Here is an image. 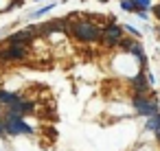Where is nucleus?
I'll list each match as a JSON object with an SVG mask.
<instances>
[{
    "label": "nucleus",
    "mask_w": 160,
    "mask_h": 151,
    "mask_svg": "<svg viewBox=\"0 0 160 151\" xmlns=\"http://www.w3.org/2000/svg\"><path fill=\"white\" fill-rule=\"evenodd\" d=\"M70 31H72V35L79 42H97V40H101V31L103 29H99L92 22H77V24L70 27Z\"/></svg>",
    "instance_id": "nucleus-1"
},
{
    "label": "nucleus",
    "mask_w": 160,
    "mask_h": 151,
    "mask_svg": "<svg viewBox=\"0 0 160 151\" xmlns=\"http://www.w3.org/2000/svg\"><path fill=\"white\" fill-rule=\"evenodd\" d=\"M2 127H5V134H9V136H20V134H31L33 131V127L27 125L22 120V116H13V114H7L5 116Z\"/></svg>",
    "instance_id": "nucleus-2"
},
{
    "label": "nucleus",
    "mask_w": 160,
    "mask_h": 151,
    "mask_svg": "<svg viewBox=\"0 0 160 151\" xmlns=\"http://www.w3.org/2000/svg\"><path fill=\"white\" fill-rule=\"evenodd\" d=\"M27 57V44H7L0 48V61H20Z\"/></svg>",
    "instance_id": "nucleus-3"
},
{
    "label": "nucleus",
    "mask_w": 160,
    "mask_h": 151,
    "mask_svg": "<svg viewBox=\"0 0 160 151\" xmlns=\"http://www.w3.org/2000/svg\"><path fill=\"white\" fill-rule=\"evenodd\" d=\"M121 35H123V29L118 24H108L103 31H101V40L105 46H114L121 42Z\"/></svg>",
    "instance_id": "nucleus-4"
},
{
    "label": "nucleus",
    "mask_w": 160,
    "mask_h": 151,
    "mask_svg": "<svg viewBox=\"0 0 160 151\" xmlns=\"http://www.w3.org/2000/svg\"><path fill=\"white\" fill-rule=\"evenodd\" d=\"M7 107V114H13V116H24V114H29V112H33V103L31 101H22V99H16V101H11L9 105H5Z\"/></svg>",
    "instance_id": "nucleus-5"
},
{
    "label": "nucleus",
    "mask_w": 160,
    "mask_h": 151,
    "mask_svg": "<svg viewBox=\"0 0 160 151\" xmlns=\"http://www.w3.org/2000/svg\"><path fill=\"white\" fill-rule=\"evenodd\" d=\"M35 27H29V29H22V31H16L7 37V44H29L33 37H35Z\"/></svg>",
    "instance_id": "nucleus-6"
},
{
    "label": "nucleus",
    "mask_w": 160,
    "mask_h": 151,
    "mask_svg": "<svg viewBox=\"0 0 160 151\" xmlns=\"http://www.w3.org/2000/svg\"><path fill=\"white\" fill-rule=\"evenodd\" d=\"M134 105H136V110H138L140 114H147V116L158 114V103H156V101H149V99H145V96H140V94L134 99Z\"/></svg>",
    "instance_id": "nucleus-7"
},
{
    "label": "nucleus",
    "mask_w": 160,
    "mask_h": 151,
    "mask_svg": "<svg viewBox=\"0 0 160 151\" xmlns=\"http://www.w3.org/2000/svg\"><path fill=\"white\" fill-rule=\"evenodd\" d=\"M132 85L136 88L138 94H145V92H147V79H145V75H138V77L132 81Z\"/></svg>",
    "instance_id": "nucleus-8"
},
{
    "label": "nucleus",
    "mask_w": 160,
    "mask_h": 151,
    "mask_svg": "<svg viewBox=\"0 0 160 151\" xmlns=\"http://www.w3.org/2000/svg\"><path fill=\"white\" fill-rule=\"evenodd\" d=\"M16 99H20V96L13 94V92H7V90H0V105H9V103L16 101Z\"/></svg>",
    "instance_id": "nucleus-9"
},
{
    "label": "nucleus",
    "mask_w": 160,
    "mask_h": 151,
    "mask_svg": "<svg viewBox=\"0 0 160 151\" xmlns=\"http://www.w3.org/2000/svg\"><path fill=\"white\" fill-rule=\"evenodd\" d=\"M147 129H160V112L158 114H153V116H149V120H147Z\"/></svg>",
    "instance_id": "nucleus-10"
},
{
    "label": "nucleus",
    "mask_w": 160,
    "mask_h": 151,
    "mask_svg": "<svg viewBox=\"0 0 160 151\" xmlns=\"http://www.w3.org/2000/svg\"><path fill=\"white\" fill-rule=\"evenodd\" d=\"M121 7H123L125 11H138V7H136V0H123V2H121Z\"/></svg>",
    "instance_id": "nucleus-11"
},
{
    "label": "nucleus",
    "mask_w": 160,
    "mask_h": 151,
    "mask_svg": "<svg viewBox=\"0 0 160 151\" xmlns=\"http://www.w3.org/2000/svg\"><path fill=\"white\" fill-rule=\"evenodd\" d=\"M53 9V5H48V7H44V9H40V11H35V13H31L33 18H40V16H44V13H48Z\"/></svg>",
    "instance_id": "nucleus-12"
},
{
    "label": "nucleus",
    "mask_w": 160,
    "mask_h": 151,
    "mask_svg": "<svg viewBox=\"0 0 160 151\" xmlns=\"http://www.w3.org/2000/svg\"><path fill=\"white\" fill-rule=\"evenodd\" d=\"M136 7H138V11L140 9H149V0H136Z\"/></svg>",
    "instance_id": "nucleus-13"
},
{
    "label": "nucleus",
    "mask_w": 160,
    "mask_h": 151,
    "mask_svg": "<svg viewBox=\"0 0 160 151\" xmlns=\"http://www.w3.org/2000/svg\"><path fill=\"white\" fill-rule=\"evenodd\" d=\"M125 31H129V33H132V35H138V33H140V31H138V29H134V27H129V24H127V27H125Z\"/></svg>",
    "instance_id": "nucleus-14"
},
{
    "label": "nucleus",
    "mask_w": 160,
    "mask_h": 151,
    "mask_svg": "<svg viewBox=\"0 0 160 151\" xmlns=\"http://www.w3.org/2000/svg\"><path fill=\"white\" fill-rule=\"evenodd\" d=\"M156 16H158V20H160V7H156Z\"/></svg>",
    "instance_id": "nucleus-15"
},
{
    "label": "nucleus",
    "mask_w": 160,
    "mask_h": 151,
    "mask_svg": "<svg viewBox=\"0 0 160 151\" xmlns=\"http://www.w3.org/2000/svg\"><path fill=\"white\" fill-rule=\"evenodd\" d=\"M101 2H108V0H101Z\"/></svg>",
    "instance_id": "nucleus-16"
}]
</instances>
